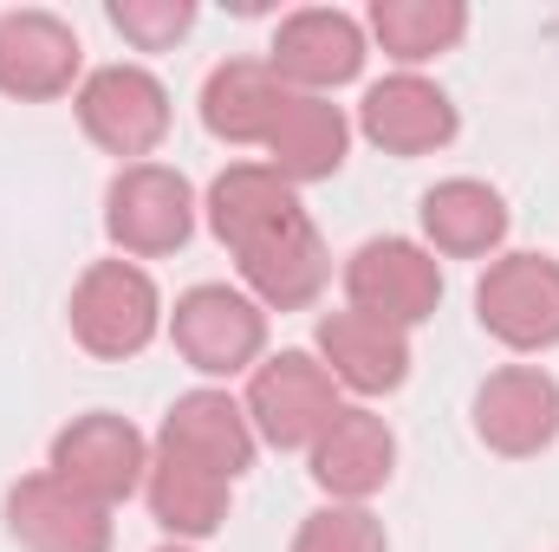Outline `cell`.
Wrapping results in <instances>:
<instances>
[{"mask_svg":"<svg viewBox=\"0 0 559 552\" xmlns=\"http://www.w3.org/2000/svg\"><path fill=\"white\" fill-rule=\"evenodd\" d=\"M169 338L182 351L189 371L202 377H235L248 364H261L267 351V312L235 292V286H189L169 312Z\"/></svg>","mask_w":559,"mask_h":552,"instance_id":"cell-1","label":"cell"},{"mask_svg":"<svg viewBox=\"0 0 559 552\" xmlns=\"http://www.w3.org/2000/svg\"><path fill=\"white\" fill-rule=\"evenodd\" d=\"M163 325L156 279L131 261H98L72 286V338L92 358H138Z\"/></svg>","mask_w":559,"mask_h":552,"instance_id":"cell-2","label":"cell"},{"mask_svg":"<svg viewBox=\"0 0 559 552\" xmlns=\"http://www.w3.org/2000/svg\"><path fill=\"white\" fill-rule=\"evenodd\" d=\"M105 235L124 254H176L195 235V189L182 169L124 163L105 189Z\"/></svg>","mask_w":559,"mask_h":552,"instance_id":"cell-3","label":"cell"},{"mask_svg":"<svg viewBox=\"0 0 559 552\" xmlns=\"http://www.w3.org/2000/svg\"><path fill=\"white\" fill-rule=\"evenodd\" d=\"M150 475V448L143 435L111 410L72 416L59 435H52V481H66L72 494L98 501V507H118L131 501Z\"/></svg>","mask_w":559,"mask_h":552,"instance_id":"cell-4","label":"cell"},{"mask_svg":"<svg viewBox=\"0 0 559 552\" xmlns=\"http://www.w3.org/2000/svg\"><path fill=\"white\" fill-rule=\"evenodd\" d=\"M241 410H248V422H254L261 442H274V448H312L319 429L345 410V404H338V384H332V371H325L319 358L280 351L267 364H254Z\"/></svg>","mask_w":559,"mask_h":552,"instance_id":"cell-5","label":"cell"},{"mask_svg":"<svg viewBox=\"0 0 559 552\" xmlns=\"http://www.w3.org/2000/svg\"><path fill=\"white\" fill-rule=\"evenodd\" d=\"M475 319L508 351H554L559 345V261H547V254H501L475 286Z\"/></svg>","mask_w":559,"mask_h":552,"instance_id":"cell-6","label":"cell"},{"mask_svg":"<svg viewBox=\"0 0 559 552\" xmlns=\"http://www.w3.org/2000/svg\"><path fill=\"white\" fill-rule=\"evenodd\" d=\"M345 299L397 332L423 325L442 299V267L436 254L404 241V235H384V241H365L352 261H345Z\"/></svg>","mask_w":559,"mask_h":552,"instance_id":"cell-7","label":"cell"},{"mask_svg":"<svg viewBox=\"0 0 559 552\" xmlns=\"http://www.w3.org/2000/svg\"><path fill=\"white\" fill-rule=\"evenodd\" d=\"M79 124L98 149L138 163L169 137V92L143 65H98L79 85Z\"/></svg>","mask_w":559,"mask_h":552,"instance_id":"cell-8","label":"cell"},{"mask_svg":"<svg viewBox=\"0 0 559 552\" xmlns=\"http://www.w3.org/2000/svg\"><path fill=\"white\" fill-rule=\"evenodd\" d=\"M235 261H241V279L254 286V305L267 312H299V305H312L319 299V286L332 274V261H325V241H319V228H312V215L306 208H293L286 221H274L267 235H254L248 248H235Z\"/></svg>","mask_w":559,"mask_h":552,"instance_id":"cell-9","label":"cell"},{"mask_svg":"<svg viewBox=\"0 0 559 552\" xmlns=\"http://www.w3.org/2000/svg\"><path fill=\"white\" fill-rule=\"evenodd\" d=\"M7 533L26 552H111V507L52 475H26L7 488Z\"/></svg>","mask_w":559,"mask_h":552,"instance_id":"cell-10","label":"cell"},{"mask_svg":"<svg viewBox=\"0 0 559 552\" xmlns=\"http://www.w3.org/2000/svg\"><path fill=\"white\" fill-rule=\"evenodd\" d=\"M267 65H274L286 85H299V92L325 98L332 85L358 79V65H365V33H358V20H352V13H338V7L286 13V20H280V33H274Z\"/></svg>","mask_w":559,"mask_h":552,"instance_id":"cell-11","label":"cell"},{"mask_svg":"<svg viewBox=\"0 0 559 552\" xmlns=\"http://www.w3.org/2000/svg\"><path fill=\"white\" fill-rule=\"evenodd\" d=\"M475 435L495 455H540L559 435V384L540 364H508L475 391Z\"/></svg>","mask_w":559,"mask_h":552,"instance_id":"cell-12","label":"cell"},{"mask_svg":"<svg viewBox=\"0 0 559 552\" xmlns=\"http://www.w3.org/2000/svg\"><path fill=\"white\" fill-rule=\"evenodd\" d=\"M391 468H397V435L371 410H338L312 442V481L345 507H365L391 481Z\"/></svg>","mask_w":559,"mask_h":552,"instance_id":"cell-13","label":"cell"},{"mask_svg":"<svg viewBox=\"0 0 559 552\" xmlns=\"http://www.w3.org/2000/svg\"><path fill=\"white\" fill-rule=\"evenodd\" d=\"M455 105L442 85H429L417 72H391L365 92L358 105V131L378 143L384 156H423V149H442L455 137Z\"/></svg>","mask_w":559,"mask_h":552,"instance_id":"cell-14","label":"cell"},{"mask_svg":"<svg viewBox=\"0 0 559 552\" xmlns=\"http://www.w3.org/2000/svg\"><path fill=\"white\" fill-rule=\"evenodd\" d=\"M319 358L332 371V384L358 391V397H384L411 377V332L345 305V312H325L319 319Z\"/></svg>","mask_w":559,"mask_h":552,"instance_id":"cell-15","label":"cell"},{"mask_svg":"<svg viewBox=\"0 0 559 552\" xmlns=\"http://www.w3.org/2000/svg\"><path fill=\"white\" fill-rule=\"evenodd\" d=\"M79 33L59 13L20 7L0 13V92L7 98H59L79 79Z\"/></svg>","mask_w":559,"mask_h":552,"instance_id":"cell-16","label":"cell"},{"mask_svg":"<svg viewBox=\"0 0 559 552\" xmlns=\"http://www.w3.org/2000/svg\"><path fill=\"white\" fill-rule=\"evenodd\" d=\"M156 448H176V455L215 468L222 481H241L254 468V422L228 391H189V397L169 404Z\"/></svg>","mask_w":559,"mask_h":552,"instance_id":"cell-17","label":"cell"},{"mask_svg":"<svg viewBox=\"0 0 559 552\" xmlns=\"http://www.w3.org/2000/svg\"><path fill=\"white\" fill-rule=\"evenodd\" d=\"M293 85L280 79L267 59H228L202 85V124L222 143H267L274 118L286 111Z\"/></svg>","mask_w":559,"mask_h":552,"instance_id":"cell-18","label":"cell"},{"mask_svg":"<svg viewBox=\"0 0 559 552\" xmlns=\"http://www.w3.org/2000/svg\"><path fill=\"white\" fill-rule=\"evenodd\" d=\"M228 488H235V481H222L215 468H202V461H189V455H176V448H156V455H150V475H143L150 514H156V527L176 533V540H209V533L228 520Z\"/></svg>","mask_w":559,"mask_h":552,"instance_id":"cell-19","label":"cell"},{"mask_svg":"<svg viewBox=\"0 0 559 552\" xmlns=\"http://www.w3.org/2000/svg\"><path fill=\"white\" fill-rule=\"evenodd\" d=\"M345 143H352V124H345V111H338L332 98L293 92L286 111L274 118V131H267V156H274L280 176L299 189V182H325V176H338Z\"/></svg>","mask_w":559,"mask_h":552,"instance_id":"cell-20","label":"cell"},{"mask_svg":"<svg viewBox=\"0 0 559 552\" xmlns=\"http://www.w3.org/2000/svg\"><path fill=\"white\" fill-rule=\"evenodd\" d=\"M423 235L436 254H455V261H475V254H495L508 241V202L475 182V176H455V182H436L423 195Z\"/></svg>","mask_w":559,"mask_h":552,"instance_id":"cell-21","label":"cell"},{"mask_svg":"<svg viewBox=\"0 0 559 552\" xmlns=\"http://www.w3.org/2000/svg\"><path fill=\"white\" fill-rule=\"evenodd\" d=\"M293 208H299V195H293V182L280 176L274 163H235L209 189V228H215V241L228 254L248 248L254 235H267L274 221H286Z\"/></svg>","mask_w":559,"mask_h":552,"instance_id":"cell-22","label":"cell"},{"mask_svg":"<svg viewBox=\"0 0 559 552\" xmlns=\"http://www.w3.org/2000/svg\"><path fill=\"white\" fill-rule=\"evenodd\" d=\"M371 33L397 65H423L468 33V7L462 0H378Z\"/></svg>","mask_w":559,"mask_h":552,"instance_id":"cell-23","label":"cell"},{"mask_svg":"<svg viewBox=\"0 0 559 552\" xmlns=\"http://www.w3.org/2000/svg\"><path fill=\"white\" fill-rule=\"evenodd\" d=\"M293 552H391L384 547V527H378V514H365V507H319V514H306V527L293 533Z\"/></svg>","mask_w":559,"mask_h":552,"instance_id":"cell-24","label":"cell"},{"mask_svg":"<svg viewBox=\"0 0 559 552\" xmlns=\"http://www.w3.org/2000/svg\"><path fill=\"white\" fill-rule=\"evenodd\" d=\"M111 26L143 52H163L195 26V7L189 0H111Z\"/></svg>","mask_w":559,"mask_h":552,"instance_id":"cell-25","label":"cell"},{"mask_svg":"<svg viewBox=\"0 0 559 552\" xmlns=\"http://www.w3.org/2000/svg\"><path fill=\"white\" fill-rule=\"evenodd\" d=\"M163 552H189V547H163Z\"/></svg>","mask_w":559,"mask_h":552,"instance_id":"cell-26","label":"cell"}]
</instances>
